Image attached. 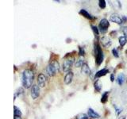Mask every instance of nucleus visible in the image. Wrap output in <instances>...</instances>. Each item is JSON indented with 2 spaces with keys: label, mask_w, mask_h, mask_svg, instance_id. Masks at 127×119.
<instances>
[{
  "label": "nucleus",
  "mask_w": 127,
  "mask_h": 119,
  "mask_svg": "<svg viewBox=\"0 0 127 119\" xmlns=\"http://www.w3.org/2000/svg\"><path fill=\"white\" fill-rule=\"evenodd\" d=\"M34 79V72L30 70V69H26L23 71L22 73V86L26 89L31 87L33 82Z\"/></svg>",
  "instance_id": "nucleus-1"
},
{
  "label": "nucleus",
  "mask_w": 127,
  "mask_h": 119,
  "mask_svg": "<svg viewBox=\"0 0 127 119\" xmlns=\"http://www.w3.org/2000/svg\"><path fill=\"white\" fill-rule=\"evenodd\" d=\"M60 71V64L57 60H52L46 68V71L49 76H54Z\"/></svg>",
  "instance_id": "nucleus-2"
},
{
  "label": "nucleus",
  "mask_w": 127,
  "mask_h": 119,
  "mask_svg": "<svg viewBox=\"0 0 127 119\" xmlns=\"http://www.w3.org/2000/svg\"><path fill=\"white\" fill-rule=\"evenodd\" d=\"M95 62L98 66L101 65L103 61V53H102V48L100 45L98 43L95 44Z\"/></svg>",
  "instance_id": "nucleus-3"
},
{
  "label": "nucleus",
  "mask_w": 127,
  "mask_h": 119,
  "mask_svg": "<svg viewBox=\"0 0 127 119\" xmlns=\"http://www.w3.org/2000/svg\"><path fill=\"white\" fill-rule=\"evenodd\" d=\"M74 61H75V59L74 57H69V58H65V60H64L63 64H62V68L64 71H70V69L72 67L74 64Z\"/></svg>",
  "instance_id": "nucleus-4"
},
{
  "label": "nucleus",
  "mask_w": 127,
  "mask_h": 119,
  "mask_svg": "<svg viewBox=\"0 0 127 119\" xmlns=\"http://www.w3.org/2000/svg\"><path fill=\"white\" fill-rule=\"evenodd\" d=\"M109 26H110V22L106 18H103L100 21L99 25H98V28H99V31L101 32L102 33H106L107 29H108Z\"/></svg>",
  "instance_id": "nucleus-5"
},
{
  "label": "nucleus",
  "mask_w": 127,
  "mask_h": 119,
  "mask_svg": "<svg viewBox=\"0 0 127 119\" xmlns=\"http://www.w3.org/2000/svg\"><path fill=\"white\" fill-rule=\"evenodd\" d=\"M100 43H101V45L103 46L104 48H110L111 46V45H112V41H111V39L109 37H102L101 38H100Z\"/></svg>",
  "instance_id": "nucleus-6"
},
{
  "label": "nucleus",
  "mask_w": 127,
  "mask_h": 119,
  "mask_svg": "<svg viewBox=\"0 0 127 119\" xmlns=\"http://www.w3.org/2000/svg\"><path fill=\"white\" fill-rule=\"evenodd\" d=\"M40 95V86L38 85H33L31 87V97L33 99L38 98Z\"/></svg>",
  "instance_id": "nucleus-7"
},
{
  "label": "nucleus",
  "mask_w": 127,
  "mask_h": 119,
  "mask_svg": "<svg viewBox=\"0 0 127 119\" xmlns=\"http://www.w3.org/2000/svg\"><path fill=\"white\" fill-rule=\"evenodd\" d=\"M110 20L111 21H113V22L119 24V25H121V24L123 23V20H122V18L118 14H116V13H114V14H112L110 15Z\"/></svg>",
  "instance_id": "nucleus-8"
},
{
  "label": "nucleus",
  "mask_w": 127,
  "mask_h": 119,
  "mask_svg": "<svg viewBox=\"0 0 127 119\" xmlns=\"http://www.w3.org/2000/svg\"><path fill=\"white\" fill-rule=\"evenodd\" d=\"M45 83H46V77H45V75L43 73H40L38 77V86L40 87H44L45 86Z\"/></svg>",
  "instance_id": "nucleus-9"
},
{
  "label": "nucleus",
  "mask_w": 127,
  "mask_h": 119,
  "mask_svg": "<svg viewBox=\"0 0 127 119\" xmlns=\"http://www.w3.org/2000/svg\"><path fill=\"white\" fill-rule=\"evenodd\" d=\"M72 79H73V72L72 71H69L64 77V83L66 85H69L72 82Z\"/></svg>",
  "instance_id": "nucleus-10"
},
{
  "label": "nucleus",
  "mask_w": 127,
  "mask_h": 119,
  "mask_svg": "<svg viewBox=\"0 0 127 119\" xmlns=\"http://www.w3.org/2000/svg\"><path fill=\"white\" fill-rule=\"evenodd\" d=\"M80 14H81L82 16H84V18L89 19V20H94V19H95V17H93L91 14H89L86 10H84V9L80 10Z\"/></svg>",
  "instance_id": "nucleus-11"
},
{
  "label": "nucleus",
  "mask_w": 127,
  "mask_h": 119,
  "mask_svg": "<svg viewBox=\"0 0 127 119\" xmlns=\"http://www.w3.org/2000/svg\"><path fill=\"white\" fill-rule=\"evenodd\" d=\"M107 73H109V70H108V69L103 68V69H102V70L97 71V73H95V77L96 78V79H98V78H100V77H102V76H104V75H106Z\"/></svg>",
  "instance_id": "nucleus-12"
},
{
  "label": "nucleus",
  "mask_w": 127,
  "mask_h": 119,
  "mask_svg": "<svg viewBox=\"0 0 127 119\" xmlns=\"http://www.w3.org/2000/svg\"><path fill=\"white\" fill-rule=\"evenodd\" d=\"M81 72L85 75H90L91 74V70H90L89 66L87 65V63H84L83 66L81 67Z\"/></svg>",
  "instance_id": "nucleus-13"
},
{
  "label": "nucleus",
  "mask_w": 127,
  "mask_h": 119,
  "mask_svg": "<svg viewBox=\"0 0 127 119\" xmlns=\"http://www.w3.org/2000/svg\"><path fill=\"white\" fill-rule=\"evenodd\" d=\"M87 114H88V116L91 118H100V115L96 113L95 111H94L93 109L91 108H89L88 111H87Z\"/></svg>",
  "instance_id": "nucleus-14"
},
{
  "label": "nucleus",
  "mask_w": 127,
  "mask_h": 119,
  "mask_svg": "<svg viewBox=\"0 0 127 119\" xmlns=\"http://www.w3.org/2000/svg\"><path fill=\"white\" fill-rule=\"evenodd\" d=\"M124 80H125V75H124V74L121 73V74H119V75H118L117 83H118L119 85L122 86V84H123V83H124Z\"/></svg>",
  "instance_id": "nucleus-15"
},
{
  "label": "nucleus",
  "mask_w": 127,
  "mask_h": 119,
  "mask_svg": "<svg viewBox=\"0 0 127 119\" xmlns=\"http://www.w3.org/2000/svg\"><path fill=\"white\" fill-rule=\"evenodd\" d=\"M84 57H80L79 59L76 60V63H75V66L76 68H81V67L83 66V64H84Z\"/></svg>",
  "instance_id": "nucleus-16"
},
{
  "label": "nucleus",
  "mask_w": 127,
  "mask_h": 119,
  "mask_svg": "<svg viewBox=\"0 0 127 119\" xmlns=\"http://www.w3.org/2000/svg\"><path fill=\"white\" fill-rule=\"evenodd\" d=\"M94 86H95V89L97 90L98 92H99L100 90H102V83H100V81L98 80V79H97V80L95 82V83H94Z\"/></svg>",
  "instance_id": "nucleus-17"
},
{
  "label": "nucleus",
  "mask_w": 127,
  "mask_h": 119,
  "mask_svg": "<svg viewBox=\"0 0 127 119\" xmlns=\"http://www.w3.org/2000/svg\"><path fill=\"white\" fill-rule=\"evenodd\" d=\"M119 45L121 48H123L125 46V45L127 43V40H126V37L125 36H122L120 37L119 38Z\"/></svg>",
  "instance_id": "nucleus-18"
},
{
  "label": "nucleus",
  "mask_w": 127,
  "mask_h": 119,
  "mask_svg": "<svg viewBox=\"0 0 127 119\" xmlns=\"http://www.w3.org/2000/svg\"><path fill=\"white\" fill-rule=\"evenodd\" d=\"M108 96H109V91H106L104 92L102 95V98H101V103L105 104L106 103L107 100H108Z\"/></svg>",
  "instance_id": "nucleus-19"
},
{
  "label": "nucleus",
  "mask_w": 127,
  "mask_h": 119,
  "mask_svg": "<svg viewBox=\"0 0 127 119\" xmlns=\"http://www.w3.org/2000/svg\"><path fill=\"white\" fill-rule=\"evenodd\" d=\"M14 116H21V110L17 108L16 106L14 107Z\"/></svg>",
  "instance_id": "nucleus-20"
},
{
  "label": "nucleus",
  "mask_w": 127,
  "mask_h": 119,
  "mask_svg": "<svg viewBox=\"0 0 127 119\" xmlns=\"http://www.w3.org/2000/svg\"><path fill=\"white\" fill-rule=\"evenodd\" d=\"M91 29H92V30H93V33H94V34L97 37H98V35H99V29H98V27L97 26H95V25H91Z\"/></svg>",
  "instance_id": "nucleus-21"
},
{
  "label": "nucleus",
  "mask_w": 127,
  "mask_h": 119,
  "mask_svg": "<svg viewBox=\"0 0 127 119\" xmlns=\"http://www.w3.org/2000/svg\"><path fill=\"white\" fill-rule=\"evenodd\" d=\"M98 6H99V7L101 8V9H105L106 8V1L105 0H99L98 1Z\"/></svg>",
  "instance_id": "nucleus-22"
},
{
  "label": "nucleus",
  "mask_w": 127,
  "mask_h": 119,
  "mask_svg": "<svg viewBox=\"0 0 127 119\" xmlns=\"http://www.w3.org/2000/svg\"><path fill=\"white\" fill-rule=\"evenodd\" d=\"M88 118H89L88 116L85 114H80L76 118V119H88Z\"/></svg>",
  "instance_id": "nucleus-23"
},
{
  "label": "nucleus",
  "mask_w": 127,
  "mask_h": 119,
  "mask_svg": "<svg viewBox=\"0 0 127 119\" xmlns=\"http://www.w3.org/2000/svg\"><path fill=\"white\" fill-rule=\"evenodd\" d=\"M79 55H80V57H84V56L85 55L84 49L83 47H81V46H79Z\"/></svg>",
  "instance_id": "nucleus-24"
},
{
  "label": "nucleus",
  "mask_w": 127,
  "mask_h": 119,
  "mask_svg": "<svg viewBox=\"0 0 127 119\" xmlns=\"http://www.w3.org/2000/svg\"><path fill=\"white\" fill-rule=\"evenodd\" d=\"M112 53H113V56H114V57L115 58H119V52H118L117 49H113V50H112Z\"/></svg>",
  "instance_id": "nucleus-25"
},
{
  "label": "nucleus",
  "mask_w": 127,
  "mask_h": 119,
  "mask_svg": "<svg viewBox=\"0 0 127 119\" xmlns=\"http://www.w3.org/2000/svg\"><path fill=\"white\" fill-rule=\"evenodd\" d=\"M23 92H24V89H23V88L20 87L18 90H17V91L16 93H15V94H16L17 96H19V95H20V94H23Z\"/></svg>",
  "instance_id": "nucleus-26"
},
{
  "label": "nucleus",
  "mask_w": 127,
  "mask_h": 119,
  "mask_svg": "<svg viewBox=\"0 0 127 119\" xmlns=\"http://www.w3.org/2000/svg\"><path fill=\"white\" fill-rule=\"evenodd\" d=\"M114 109H115V110H116V114H117L118 116L120 114L122 113V109H119V108H118L117 107H116V106L114 105Z\"/></svg>",
  "instance_id": "nucleus-27"
},
{
  "label": "nucleus",
  "mask_w": 127,
  "mask_h": 119,
  "mask_svg": "<svg viewBox=\"0 0 127 119\" xmlns=\"http://www.w3.org/2000/svg\"><path fill=\"white\" fill-rule=\"evenodd\" d=\"M122 33H123L125 37H127V27L126 26H125V27L122 28Z\"/></svg>",
  "instance_id": "nucleus-28"
},
{
  "label": "nucleus",
  "mask_w": 127,
  "mask_h": 119,
  "mask_svg": "<svg viewBox=\"0 0 127 119\" xmlns=\"http://www.w3.org/2000/svg\"><path fill=\"white\" fill-rule=\"evenodd\" d=\"M110 81L111 82L114 81V74H111L110 75Z\"/></svg>",
  "instance_id": "nucleus-29"
},
{
  "label": "nucleus",
  "mask_w": 127,
  "mask_h": 119,
  "mask_svg": "<svg viewBox=\"0 0 127 119\" xmlns=\"http://www.w3.org/2000/svg\"><path fill=\"white\" fill-rule=\"evenodd\" d=\"M14 119H21L20 116H14Z\"/></svg>",
  "instance_id": "nucleus-30"
},
{
  "label": "nucleus",
  "mask_w": 127,
  "mask_h": 119,
  "mask_svg": "<svg viewBox=\"0 0 127 119\" xmlns=\"http://www.w3.org/2000/svg\"><path fill=\"white\" fill-rule=\"evenodd\" d=\"M126 116H122V117H119V119H126Z\"/></svg>",
  "instance_id": "nucleus-31"
},
{
  "label": "nucleus",
  "mask_w": 127,
  "mask_h": 119,
  "mask_svg": "<svg viewBox=\"0 0 127 119\" xmlns=\"http://www.w3.org/2000/svg\"><path fill=\"white\" fill-rule=\"evenodd\" d=\"M126 83H127V79H126Z\"/></svg>",
  "instance_id": "nucleus-32"
}]
</instances>
